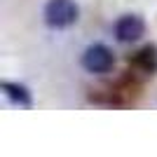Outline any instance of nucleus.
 Masks as SVG:
<instances>
[{
    "label": "nucleus",
    "instance_id": "nucleus-1",
    "mask_svg": "<svg viewBox=\"0 0 157 157\" xmlns=\"http://www.w3.org/2000/svg\"><path fill=\"white\" fill-rule=\"evenodd\" d=\"M80 17V7L73 0H49L45 5V24L52 28H68Z\"/></svg>",
    "mask_w": 157,
    "mask_h": 157
},
{
    "label": "nucleus",
    "instance_id": "nucleus-2",
    "mask_svg": "<svg viewBox=\"0 0 157 157\" xmlns=\"http://www.w3.org/2000/svg\"><path fill=\"white\" fill-rule=\"evenodd\" d=\"M115 63V56L105 45H89L82 54V66L89 73H108Z\"/></svg>",
    "mask_w": 157,
    "mask_h": 157
},
{
    "label": "nucleus",
    "instance_id": "nucleus-3",
    "mask_svg": "<svg viewBox=\"0 0 157 157\" xmlns=\"http://www.w3.org/2000/svg\"><path fill=\"white\" fill-rule=\"evenodd\" d=\"M143 33H145V21L136 14H124L115 24V38L120 42H136L143 38Z\"/></svg>",
    "mask_w": 157,
    "mask_h": 157
},
{
    "label": "nucleus",
    "instance_id": "nucleus-4",
    "mask_svg": "<svg viewBox=\"0 0 157 157\" xmlns=\"http://www.w3.org/2000/svg\"><path fill=\"white\" fill-rule=\"evenodd\" d=\"M2 92L12 98L14 103H21V105H28V103H31V94H28L26 87H21V85H14V82H2Z\"/></svg>",
    "mask_w": 157,
    "mask_h": 157
},
{
    "label": "nucleus",
    "instance_id": "nucleus-5",
    "mask_svg": "<svg viewBox=\"0 0 157 157\" xmlns=\"http://www.w3.org/2000/svg\"><path fill=\"white\" fill-rule=\"evenodd\" d=\"M136 66H141L145 73H152L157 68V49L155 47H145L136 54Z\"/></svg>",
    "mask_w": 157,
    "mask_h": 157
}]
</instances>
